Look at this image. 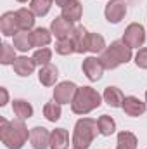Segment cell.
<instances>
[{"mask_svg":"<svg viewBox=\"0 0 147 149\" xmlns=\"http://www.w3.org/2000/svg\"><path fill=\"white\" fill-rule=\"evenodd\" d=\"M30 132L28 127L24 125L23 120H5V118H0V139H2V144L9 149H21L28 137H30Z\"/></svg>","mask_w":147,"mask_h":149,"instance_id":"obj_1","label":"cell"},{"mask_svg":"<svg viewBox=\"0 0 147 149\" xmlns=\"http://www.w3.org/2000/svg\"><path fill=\"white\" fill-rule=\"evenodd\" d=\"M102 102L101 94L92 87H80L74 94V99L71 102V109L74 114H88L90 111L97 109Z\"/></svg>","mask_w":147,"mask_h":149,"instance_id":"obj_2","label":"cell"},{"mask_svg":"<svg viewBox=\"0 0 147 149\" xmlns=\"http://www.w3.org/2000/svg\"><path fill=\"white\" fill-rule=\"evenodd\" d=\"M130 59H132V49L123 40L112 42L109 47L104 49V52L101 56V61H102L106 70H114V68L128 63Z\"/></svg>","mask_w":147,"mask_h":149,"instance_id":"obj_3","label":"cell"},{"mask_svg":"<svg viewBox=\"0 0 147 149\" xmlns=\"http://www.w3.org/2000/svg\"><path fill=\"white\" fill-rule=\"evenodd\" d=\"M99 132L97 120L94 118H80L74 125L73 132V146L78 149H88L94 142L95 135Z\"/></svg>","mask_w":147,"mask_h":149,"instance_id":"obj_4","label":"cell"},{"mask_svg":"<svg viewBox=\"0 0 147 149\" xmlns=\"http://www.w3.org/2000/svg\"><path fill=\"white\" fill-rule=\"evenodd\" d=\"M123 42L130 47V49H139L144 45L146 42V30L142 24L139 23H132L126 26L125 33H123Z\"/></svg>","mask_w":147,"mask_h":149,"instance_id":"obj_5","label":"cell"},{"mask_svg":"<svg viewBox=\"0 0 147 149\" xmlns=\"http://www.w3.org/2000/svg\"><path fill=\"white\" fill-rule=\"evenodd\" d=\"M81 70H83V73L85 76L90 80V81H99L101 78H102V73H104V64H102V61H101V57H87L85 61H83V64H81Z\"/></svg>","mask_w":147,"mask_h":149,"instance_id":"obj_6","label":"cell"},{"mask_svg":"<svg viewBox=\"0 0 147 149\" xmlns=\"http://www.w3.org/2000/svg\"><path fill=\"white\" fill-rule=\"evenodd\" d=\"M76 90H78V87L73 81H61L54 88V101L59 104H69V102H73Z\"/></svg>","mask_w":147,"mask_h":149,"instance_id":"obj_7","label":"cell"},{"mask_svg":"<svg viewBox=\"0 0 147 149\" xmlns=\"http://www.w3.org/2000/svg\"><path fill=\"white\" fill-rule=\"evenodd\" d=\"M104 14H106V19L109 23L118 24L125 17V14H126V3H125V0H109L106 3Z\"/></svg>","mask_w":147,"mask_h":149,"instance_id":"obj_8","label":"cell"},{"mask_svg":"<svg viewBox=\"0 0 147 149\" xmlns=\"http://www.w3.org/2000/svg\"><path fill=\"white\" fill-rule=\"evenodd\" d=\"M50 134L45 127H35L30 132V142L33 149H47L50 148Z\"/></svg>","mask_w":147,"mask_h":149,"instance_id":"obj_9","label":"cell"},{"mask_svg":"<svg viewBox=\"0 0 147 149\" xmlns=\"http://www.w3.org/2000/svg\"><path fill=\"white\" fill-rule=\"evenodd\" d=\"M73 30H74L73 23L68 21V19H64L62 16L55 17V19L52 21V24H50V31H52V35L57 38V40L69 38L71 37V33H73Z\"/></svg>","mask_w":147,"mask_h":149,"instance_id":"obj_10","label":"cell"},{"mask_svg":"<svg viewBox=\"0 0 147 149\" xmlns=\"http://www.w3.org/2000/svg\"><path fill=\"white\" fill-rule=\"evenodd\" d=\"M0 31H2L3 37H14L21 31L16 12H5L0 17Z\"/></svg>","mask_w":147,"mask_h":149,"instance_id":"obj_11","label":"cell"},{"mask_svg":"<svg viewBox=\"0 0 147 149\" xmlns=\"http://www.w3.org/2000/svg\"><path fill=\"white\" fill-rule=\"evenodd\" d=\"M88 37H90V33L83 26H74L73 33H71V40L74 43V50L78 54L88 52Z\"/></svg>","mask_w":147,"mask_h":149,"instance_id":"obj_12","label":"cell"},{"mask_svg":"<svg viewBox=\"0 0 147 149\" xmlns=\"http://www.w3.org/2000/svg\"><path fill=\"white\" fill-rule=\"evenodd\" d=\"M123 111L126 113L128 116H140V114H144L147 109L146 102H142L139 97H135V95H128V97H125V101H123Z\"/></svg>","mask_w":147,"mask_h":149,"instance_id":"obj_13","label":"cell"},{"mask_svg":"<svg viewBox=\"0 0 147 149\" xmlns=\"http://www.w3.org/2000/svg\"><path fill=\"white\" fill-rule=\"evenodd\" d=\"M12 68H14V71L19 74V76H30V74L35 71L37 63L33 61V57L21 56V57H16V61H14Z\"/></svg>","mask_w":147,"mask_h":149,"instance_id":"obj_14","label":"cell"},{"mask_svg":"<svg viewBox=\"0 0 147 149\" xmlns=\"http://www.w3.org/2000/svg\"><path fill=\"white\" fill-rule=\"evenodd\" d=\"M69 148V135L64 128H55L50 134V149H68Z\"/></svg>","mask_w":147,"mask_h":149,"instance_id":"obj_15","label":"cell"},{"mask_svg":"<svg viewBox=\"0 0 147 149\" xmlns=\"http://www.w3.org/2000/svg\"><path fill=\"white\" fill-rule=\"evenodd\" d=\"M57 68L54 66V64H45V66H42L40 68V73H38V80H40V83L42 85H45V87H52V85H55V80H57Z\"/></svg>","mask_w":147,"mask_h":149,"instance_id":"obj_16","label":"cell"},{"mask_svg":"<svg viewBox=\"0 0 147 149\" xmlns=\"http://www.w3.org/2000/svg\"><path fill=\"white\" fill-rule=\"evenodd\" d=\"M16 16H17V23H19L21 31H30L35 26V14H33L31 9H24V7L17 9Z\"/></svg>","mask_w":147,"mask_h":149,"instance_id":"obj_17","label":"cell"},{"mask_svg":"<svg viewBox=\"0 0 147 149\" xmlns=\"http://www.w3.org/2000/svg\"><path fill=\"white\" fill-rule=\"evenodd\" d=\"M102 97H104V101L109 104L111 108H121L123 101H125V95H123V92L118 87H107L104 90Z\"/></svg>","mask_w":147,"mask_h":149,"instance_id":"obj_18","label":"cell"},{"mask_svg":"<svg viewBox=\"0 0 147 149\" xmlns=\"http://www.w3.org/2000/svg\"><path fill=\"white\" fill-rule=\"evenodd\" d=\"M81 14H83V5L78 2V0H73L71 3H68L66 7H62V12H61V16L64 17V19H68V21H80L81 19Z\"/></svg>","mask_w":147,"mask_h":149,"instance_id":"obj_19","label":"cell"},{"mask_svg":"<svg viewBox=\"0 0 147 149\" xmlns=\"http://www.w3.org/2000/svg\"><path fill=\"white\" fill-rule=\"evenodd\" d=\"M12 111L19 120H28L33 116V106L24 99H16L12 102Z\"/></svg>","mask_w":147,"mask_h":149,"instance_id":"obj_20","label":"cell"},{"mask_svg":"<svg viewBox=\"0 0 147 149\" xmlns=\"http://www.w3.org/2000/svg\"><path fill=\"white\" fill-rule=\"evenodd\" d=\"M52 40V31L47 30V28H37L31 31V42H33V47H45L49 45Z\"/></svg>","mask_w":147,"mask_h":149,"instance_id":"obj_21","label":"cell"},{"mask_svg":"<svg viewBox=\"0 0 147 149\" xmlns=\"http://www.w3.org/2000/svg\"><path fill=\"white\" fill-rule=\"evenodd\" d=\"M14 49L19 52H28L30 49H33L31 33L30 31H19L17 35H14Z\"/></svg>","mask_w":147,"mask_h":149,"instance_id":"obj_22","label":"cell"},{"mask_svg":"<svg viewBox=\"0 0 147 149\" xmlns=\"http://www.w3.org/2000/svg\"><path fill=\"white\" fill-rule=\"evenodd\" d=\"M97 125H99V134L109 137L116 132V121L111 118L109 114H102L99 120H97Z\"/></svg>","mask_w":147,"mask_h":149,"instance_id":"obj_23","label":"cell"},{"mask_svg":"<svg viewBox=\"0 0 147 149\" xmlns=\"http://www.w3.org/2000/svg\"><path fill=\"white\" fill-rule=\"evenodd\" d=\"M116 149H137V137L132 132H119L118 134V146Z\"/></svg>","mask_w":147,"mask_h":149,"instance_id":"obj_24","label":"cell"},{"mask_svg":"<svg viewBox=\"0 0 147 149\" xmlns=\"http://www.w3.org/2000/svg\"><path fill=\"white\" fill-rule=\"evenodd\" d=\"M43 116L49 120V121H57L61 118V104L55 102V101H50L43 106Z\"/></svg>","mask_w":147,"mask_h":149,"instance_id":"obj_25","label":"cell"},{"mask_svg":"<svg viewBox=\"0 0 147 149\" xmlns=\"http://www.w3.org/2000/svg\"><path fill=\"white\" fill-rule=\"evenodd\" d=\"M104 49H106L104 37L99 35V33H90V37H88V52L97 54V52H104Z\"/></svg>","mask_w":147,"mask_h":149,"instance_id":"obj_26","label":"cell"},{"mask_svg":"<svg viewBox=\"0 0 147 149\" xmlns=\"http://www.w3.org/2000/svg\"><path fill=\"white\" fill-rule=\"evenodd\" d=\"M16 61V49L14 45H9V43H2V52H0V63L3 66L7 64H14Z\"/></svg>","mask_w":147,"mask_h":149,"instance_id":"obj_27","label":"cell"},{"mask_svg":"<svg viewBox=\"0 0 147 149\" xmlns=\"http://www.w3.org/2000/svg\"><path fill=\"white\" fill-rule=\"evenodd\" d=\"M55 52L61 54V56H69V54H74V43L71 37L69 38H62V40H57L55 42Z\"/></svg>","mask_w":147,"mask_h":149,"instance_id":"obj_28","label":"cell"},{"mask_svg":"<svg viewBox=\"0 0 147 149\" xmlns=\"http://www.w3.org/2000/svg\"><path fill=\"white\" fill-rule=\"evenodd\" d=\"M50 59H52V50L47 49V47L38 49V50H35V54H33V61L37 63V66H40V68L45 66V64H49Z\"/></svg>","mask_w":147,"mask_h":149,"instance_id":"obj_29","label":"cell"},{"mask_svg":"<svg viewBox=\"0 0 147 149\" xmlns=\"http://www.w3.org/2000/svg\"><path fill=\"white\" fill-rule=\"evenodd\" d=\"M54 0H31V10L35 16H45L50 10Z\"/></svg>","mask_w":147,"mask_h":149,"instance_id":"obj_30","label":"cell"},{"mask_svg":"<svg viewBox=\"0 0 147 149\" xmlns=\"http://www.w3.org/2000/svg\"><path fill=\"white\" fill-rule=\"evenodd\" d=\"M135 64L142 70H147V47L144 49H139L137 56H135Z\"/></svg>","mask_w":147,"mask_h":149,"instance_id":"obj_31","label":"cell"},{"mask_svg":"<svg viewBox=\"0 0 147 149\" xmlns=\"http://www.w3.org/2000/svg\"><path fill=\"white\" fill-rule=\"evenodd\" d=\"M0 95H2V99H0V106H5L7 104V99H9V94H7V90L2 87L0 88Z\"/></svg>","mask_w":147,"mask_h":149,"instance_id":"obj_32","label":"cell"},{"mask_svg":"<svg viewBox=\"0 0 147 149\" xmlns=\"http://www.w3.org/2000/svg\"><path fill=\"white\" fill-rule=\"evenodd\" d=\"M54 2H55V5H59V7L62 9V7H66L68 3H71L73 0H54Z\"/></svg>","mask_w":147,"mask_h":149,"instance_id":"obj_33","label":"cell"},{"mask_svg":"<svg viewBox=\"0 0 147 149\" xmlns=\"http://www.w3.org/2000/svg\"><path fill=\"white\" fill-rule=\"evenodd\" d=\"M17 2H21V3H24V2H28V0H17Z\"/></svg>","mask_w":147,"mask_h":149,"instance_id":"obj_34","label":"cell"},{"mask_svg":"<svg viewBox=\"0 0 147 149\" xmlns=\"http://www.w3.org/2000/svg\"><path fill=\"white\" fill-rule=\"evenodd\" d=\"M146 102H147V92H146Z\"/></svg>","mask_w":147,"mask_h":149,"instance_id":"obj_35","label":"cell"},{"mask_svg":"<svg viewBox=\"0 0 147 149\" xmlns=\"http://www.w3.org/2000/svg\"><path fill=\"white\" fill-rule=\"evenodd\" d=\"M73 149H78V148H73Z\"/></svg>","mask_w":147,"mask_h":149,"instance_id":"obj_36","label":"cell"}]
</instances>
